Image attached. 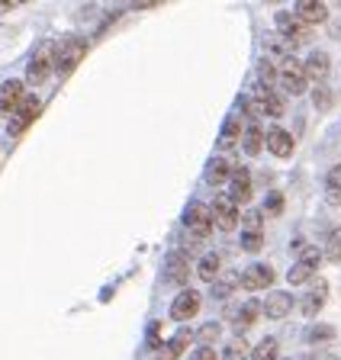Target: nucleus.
<instances>
[{
	"label": "nucleus",
	"mask_w": 341,
	"mask_h": 360,
	"mask_svg": "<svg viewBox=\"0 0 341 360\" xmlns=\"http://www.w3.org/2000/svg\"><path fill=\"white\" fill-rule=\"evenodd\" d=\"M84 55H87V39H81V36L61 39V42L55 45V71H58V75H71V71L81 65Z\"/></svg>",
	"instance_id": "nucleus-1"
},
{
	"label": "nucleus",
	"mask_w": 341,
	"mask_h": 360,
	"mask_svg": "<svg viewBox=\"0 0 341 360\" xmlns=\"http://www.w3.org/2000/svg\"><path fill=\"white\" fill-rule=\"evenodd\" d=\"M242 248L248 255H258L261 248H264V232L261 229H242Z\"/></svg>",
	"instance_id": "nucleus-28"
},
{
	"label": "nucleus",
	"mask_w": 341,
	"mask_h": 360,
	"mask_svg": "<svg viewBox=\"0 0 341 360\" xmlns=\"http://www.w3.org/2000/svg\"><path fill=\"white\" fill-rule=\"evenodd\" d=\"M219 322H210V325H203V328H200L197 331V338H200V341H203V347L206 345H210V341H216V338H219Z\"/></svg>",
	"instance_id": "nucleus-34"
},
{
	"label": "nucleus",
	"mask_w": 341,
	"mask_h": 360,
	"mask_svg": "<svg viewBox=\"0 0 341 360\" xmlns=\"http://www.w3.org/2000/svg\"><path fill=\"white\" fill-rule=\"evenodd\" d=\"M255 106H258V112H267V116H283V100L274 94L271 87H261L258 84V90H255Z\"/></svg>",
	"instance_id": "nucleus-16"
},
{
	"label": "nucleus",
	"mask_w": 341,
	"mask_h": 360,
	"mask_svg": "<svg viewBox=\"0 0 341 360\" xmlns=\"http://www.w3.org/2000/svg\"><path fill=\"white\" fill-rule=\"evenodd\" d=\"M277 32L287 39H303L306 36V22L296 13H277Z\"/></svg>",
	"instance_id": "nucleus-20"
},
{
	"label": "nucleus",
	"mask_w": 341,
	"mask_h": 360,
	"mask_svg": "<svg viewBox=\"0 0 341 360\" xmlns=\"http://www.w3.org/2000/svg\"><path fill=\"white\" fill-rule=\"evenodd\" d=\"M326 300H328V283H326V280H319L316 286H309V290H306V296L300 300V309H303V315H316L319 309L326 306Z\"/></svg>",
	"instance_id": "nucleus-14"
},
{
	"label": "nucleus",
	"mask_w": 341,
	"mask_h": 360,
	"mask_svg": "<svg viewBox=\"0 0 341 360\" xmlns=\"http://www.w3.org/2000/svg\"><path fill=\"white\" fill-rule=\"evenodd\" d=\"M190 341H193V335H190L187 328H184V331H177V335L171 338V341H167V345L158 351V360H177L184 351H187V345H190Z\"/></svg>",
	"instance_id": "nucleus-19"
},
{
	"label": "nucleus",
	"mask_w": 341,
	"mask_h": 360,
	"mask_svg": "<svg viewBox=\"0 0 341 360\" xmlns=\"http://www.w3.org/2000/svg\"><path fill=\"white\" fill-rule=\"evenodd\" d=\"M309 360H332V357H309Z\"/></svg>",
	"instance_id": "nucleus-37"
},
{
	"label": "nucleus",
	"mask_w": 341,
	"mask_h": 360,
	"mask_svg": "<svg viewBox=\"0 0 341 360\" xmlns=\"http://www.w3.org/2000/svg\"><path fill=\"white\" fill-rule=\"evenodd\" d=\"M319 261H322V255H319V248H303V255H300V261L290 267L287 280L290 286H303L306 280H312V274L319 270Z\"/></svg>",
	"instance_id": "nucleus-5"
},
{
	"label": "nucleus",
	"mask_w": 341,
	"mask_h": 360,
	"mask_svg": "<svg viewBox=\"0 0 341 360\" xmlns=\"http://www.w3.org/2000/svg\"><path fill=\"white\" fill-rule=\"evenodd\" d=\"M264 212L267 216H281L283 212V193H271L264 200Z\"/></svg>",
	"instance_id": "nucleus-33"
},
{
	"label": "nucleus",
	"mask_w": 341,
	"mask_h": 360,
	"mask_svg": "<svg viewBox=\"0 0 341 360\" xmlns=\"http://www.w3.org/2000/svg\"><path fill=\"white\" fill-rule=\"evenodd\" d=\"M26 100V87L23 81H7L0 87V116H16V110Z\"/></svg>",
	"instance_id": "nucleus-9"
},
{
	"label": "nucleus",
	"mask_w": 341,
	"mask_h": 360,
	"mask_svg": "<svg viewBox=\"0 0 341 360\" xmlns=\"http://www.w3.org/2000/svg\"><path fill=\"white\" fill-rule=\"evenodd\" d=\"M296 16H300L306 26H319V22L328 20V7L319 4V0H300V4H296Z\"/></svg>",
	"instance_id": "nucleus-15"
},
{
	"label": "nucleus",
	"mask_w": 341,
	"mask_h": 360,
	"mask_svg": "<svg viewBox=\"0 0 341 360\" xmlns=\"http://www.w3.org/2000/svg\"><path fill=\"white\" fill-rule=\"evenodd\" d=\"M39 106H42V103H39V97H26L23 106H20V110H16V116H13V129H10V135L23 132V129L39 116Z\"/></svg>",
	"instance_id": "nucleus-17"
},
{
	"label": "nucleus",
	"mask_w": 341,
	"mask_h": 360,
	"mask_svg": "<svg viewBox=\"0 0 341 360\" xmlns=\"http://www.w3.org/2000/svg\"><path fill=\"white\" fill-rule=\"evenodd\" d=\"M184 225H187V232L193 235V238H206V235L212 232L210 206H203V202H190L187 212H184Z\"/></svg>",
	"instance_id": "nucleus-4"
},
{
	"label": "nucleus",
	"mask_w": 341,
	"mask_h": 360,
	"mask_svg": "<svg viewBox=\"0 0 341 360\" xmlns=\"http://www.w3.org/2000/svg\"><path fill=\"white\" fill-rule=\"evenodd\" d=\"M187 277H190V261L174 251V255L165 261V283L167 286H187Z\"/></svg>",
	"instance_id": "nucleus-10"
},
{
	"label": "nucleus",
	"mask_w": 341,
	"mask_h": 360,
	"mask_svg": "<svg viewBox=\"0 0 341 360\" xmlns=\"http://www.w3.org/2000/svg\"><path fill=\"white\" fill-rule=\"evenodd\" d=\"M258 77H261V87H274V81H277V77H281V71H277V68L271 65V61H261L258 65Z\"/></svg>",
	"instance_id": "nucleus-30"
},
{
	"label": "nucleus",
	"mask_w": 341,
	"mask_h": 360,
	"mask_svg": "<svg viewBox=\"0 0 341 360\" xmlns=\"http://www.w3.org/2000/svg\"><path fill=\"white\" fill-rule=\"evenodd\" d=\"M326 200L332 206H341V165H335L332 171L326 174Z\"/></svg>",
	"instance_id": "nucleus-23"
},
{
	"label": "nucleus",
	"mask_w": 341,
	"mask_h": 360,
	"mask_svg": "<svg viewBox=\"0 0 341 360\" xmlns=\"http://www.w3.org/2000/svg\"><path fill=\"white\" fill-rule=\"evenodd\" d=\"M242 120L238 116H229L226 120V126H222V135H219V148H232V145L242 139Z\"/></svg>",
	"instance_id": "nucleus-22"
},
{
	"label": "nucleus",
	"mask_w": 341,
	"mask_h": 360,
	"mask_svg": "<svg viewBox=\"0 0 341 360\" xmlns=\"http://www.w3.org/2000/svg\"><path fill=\"white\" fill-rule=\"evenodd\" d=\"M212 212V225L216 229H222V232H229V229H236L238 222V202L232 200V196H216L210 206Z\"/></svg>",
	"instance_id": "nucleus-6"
},
{
	"label": "nucleus",
	"mask_w": 341,
	"mask_h": 360,
	"mask_svg": "<svg viewBox=\"0 0 341 360\" xmlns=\"http://www.w3.org/2000/svg\"><path fill=\"white\" fill-rule=\"evenodd\" d=\"M229 177V161L226 158H216V161H210V167H206V184H226Z\"/></svg>",
	"instance_id": "nucleus-26"
},
{
	"label": "nucleus",
	"mask_w": 341,
	"mask_h": 360,
	"mask_svg": "<svg viewBox=\"0 0 341 360\" xmlns=\"http://www.w3.org/2000/svg\"><path fill=\"white\" fill-rule=\"evenodd\" d=\"M55 71V45L52 42H42L32 52V58H30V65H26V81L30 84H42V81H49V75Z\"/></svg>",
	"instance_id": "nucleus-2"
},
{
	"label": "nucleus",
	"mask_w": 341,
	"mask_h": 360,
	"mask_svg": "<svg viewBox=\"0 0 341 360\" xmlns=\"http://www.w3.org/2000/svg\"><path fill=\"white\" fill-rule=\"evenodd\" d=\"M261 312L267 315V319H283V315L293 312V296L283 290H271L267 292V300L261 302Z\"/></svg>",
	"instance_id": "nucleus-11"
},
{
	"label": "nucleus",
	"mask_w": 341,
	"mask_h": 360,
	"mask_svg": "<svg viewBox=\"0 0 341 360\" xmlns=\"http://www.w3.org/2000/svg\"><path fill=\"white\" fill-rule=\"evenodd\" d=\"M312 103H316L319 110H328V106H332V90H328L326 84H316V90H312Z\"/></svg>",
	"instance_id": "nucleus-32"
},
{
	"label": "nucleus",
	"mask_w": 341,
	"mask_h": 360,
	"mask_svg": "<svg viewBox=\"0 0 341 360\" xmlns=\"http://www.w3.org/2000/svg\"><path fill=\"white\" fill-rule=\"evenodd\" d=\"M328 71H332V61H328V55H326V52L309 55V61H306V77H309V81L326 84Z\"/></svg>",
	"instance_id": "nucleus-18"
},
{
	"label": "nucleus",
	"mask_w": 341,
	"mask_h": 360,
	"mask_svg": "<svg viewBox=\"0 0 341 360\" xmlns=\"http://www.w3.org/2000/svg\"><path fill=\"white\" fill-rule=\"evenodd\" d=\"M326 257L328 261H341V229H335L326 241Z\"/></svg>",
	"instance_id": "nucleus-31"
},
{
	"label": "nucleus",
	"mask_w": 341,
	"mask_h": 360,
	"mask_svg": "<svg viewBox=\"0 0 341 360\" xmlns=\"http://www.w3.org/2000/svg\"><path fill=\"white\" fill-rule=\"evenodd\" d=\"M267 148H271L274 158H290L293 155V132H287L283 126H274L267 129Z\"/></svg>",
	"instance_id": "nucleus-12"
},
{
	"label": "nucleus",
	"mask_w": 341,
	"mask_h": 360,
	"mask_svg": "<svg viewBox=\"0 0 341 360\" xmlns=\"http://www.w3.org/2000/svg\"><path fill=\"white\" fill-rule=\"evenodd\" d=\"M200 292L197 290H181L174 296V302H171V319L174 322H187V319H193V315L200 312Z\"/></svg>",
	"instance_id": "nucleus-8"
},
{
	"label": "nucleus",
	"mask_w": 341,
	"mask_h": 360,
	"mask_svg": "<svg viewBox=\"0 0 341 360\" xmlns=\"http://www.w3.org/2000/svg\"><path fill=\"white\" fill-rule=\"evenodd\" d=\"M190 360H219V357H216V351H212V347H200V351L193 354Z\"/></svg>",
	"instance_id": "nucleus-36"
},
{
	"label": "nucleus",
	"mask_w": 341,
	"mask_h": 360,
	"mask_svg": "<svg viewBox=\"0 0 341 360\" xmlns=\"http://www.w3.org/2000/svg\"><path fill=\"white\" fill-rule=\"evenodd\" d=\"M274 280H277V274H274L271 264H251L242 277H238V283H242V290L258 292V290H267V286H274Z\"/></svg>",
	"instance_id": "nucleus-7"
},
{
	"label": "nucleus",
	"mask_w": 341,
	"mask_h": 360,
	"mask_svg": "<svg viewBox=\"0 0 341 360\" xmlns=\"http://www.w3.org/2000/svg\"><path fill=\"white\" fill-rule=\"evenodd\" d=\"M219 270H222V261L216 255H206L203 261H200V267H197V274H200V280H206V283H212V280L219 277Z\"/></svg>",
	"instance_id": "nucleus-25"
},
{
	"label": "nucleus",
	"mask_w": 341,
	"mask_h": 360,
	"mask_svg": "<svg viewBox=\"0 0 341 360\" xmlns=\"http://www.w3.org/2000/svg\"><path fill=\"white\" fill-rule=\"evenodd\" d=\"M332 338H335L332 325H312V328H306V341H309V345H326Z\"/></svg>",
	"instance_id": "nucleus-29"
},
{
	"label": "nucleus",
	"mask_w": 341,
	"mask_h": 360,
	"mask_svg": "<svg viewBox=\"0 0 341 360\" xmlns=\"http://www.w3.org/2000/svg\"><path fill=\"white\" fill-rule=\"evenodd\" d=\"M258 312H261V306L258 302H245L242 309H238V315H236V328H238V338H242V331L248 328L255 319H258Z\"/></svg>",
	"instance_id": "nucleus-27"
},
{
	"label": "nucleus",
	"mask_w": 341,
	"mask_h": 360,
	"mask_svg": "<svg viewBox=\"0 0 341 360\" xmlns=\"http://www.w3.org/2000/svg\"><path fill=\"white\" fill-rule=\"evenodd\" d=\"M245 354H248V345H245V338H236V341L226 347V360H238V357H245Z\"/></svg>",
	"instance_id": "nucleus-35"
},
{
	"label": "nucleus",
	"mask_w": 341,
	"mask_h": 360,
	"mask_svg": "<svg viewBox=\"0 0 341 360\" xmlns=\"http://www.w3.org/2000/svg\"><path fill=\"white\" fill-rule=\"evenodd\" d=\"M264 139H267V132L258 126V122H251V126H245V139H242L245 155H258L261 145H264Z\"/></svg>",
	"instance_id": "nucleus-21"
},
{
	"label": "nucleus",
	"mask_w": 341,
	"mask_h": 360,
	"mask_svg": "<svg viewBox=\"0 0 341 360\" xmlns=\"http://www.w3.org/2000/svg\"><path fill=\"white\" fill-rule=\"evenodd\" d=\"M281 357V345H277V338H264L255 351H251V360H277Z\"/></svg>",
	"instance_id": "nucleus-24"
},
{
	"label": "nucleus",
	"mask_w": 341,
	"mask_h": 360,
	"mask_svg": "<svg viewBox=\"0 0 341 360\" xmlns=\"http://www.w3.org/2000/svg\"><path fill=\"white\" fill-rule=\"evenodd\" d=\"M281 81H283V90H287V94H293V97L306 94V87H309L306 65H303V61H296V58H287L281 65Z\"/></svg>",
	"instance_id": "nucleus-3"
},
{
	"label": "nucleus",
	"mask_w": 341,
	"mask_h": 360,
	"mask_svg": "<svg viewBox=\"0 0 341 360\" xmlns=\"http://www.w3.org/2000/svg\"><path fill=\"white\" fill-rule=\"evenodd\" d=\"M229 196H232L238 206H245V202L251 200V174H248V167H236V171H232V180H229Z\"/></svg>",
	"instance_id": "nucleus-13"
}]
</instances>
